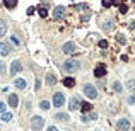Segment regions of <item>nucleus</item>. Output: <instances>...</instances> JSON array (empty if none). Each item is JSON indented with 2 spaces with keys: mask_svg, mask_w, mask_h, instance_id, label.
Instances as JSON below:
<instances>
[{
  "mask_svg": "<svg viewBox=\"0 0 135 131\" xmlns=\"http://www.w3.org/2000/svg\"><path fill=\"white\" fill-rule=\"evenodd\" d=\"M79 61L77 60H67V61L63 63V68H65V72H68V73H73V72H77L79 70Z\"/></svg>",
  "mask_w": 135,
  "mask_h": 131,
  "instance_id": "f257e3e1",
  "label": "nucleus"
},
{
  "mask_svg": "<svg viewBox=\"0 0 135 131\" xmlns=\"http://www.w3.org/2000/svg\"><path fill=\"white\" fill-rule=\"evenodd\" d=\"M84 94H85V97H89V99H96V97H97V90H96V87L91 85V84L84 85Z\"/></svg>",
  "mask_w": 135,
  "mask_h": 131,
  "instance_id": "f03ea898",
  "label": "nucleus"
},
{
  "mask_svg": "<svg viewBox=\"0 0 135 131\" xmlns=\"http://www.w3.org/2000/svg\"><path fill=\"white\" fill-rule=\"evenodd\" d=\"M63 104H65V95H63L62 92H55V95H53V106L55 107H62Z\"/></svg>",
  "mask_w": 135,
  "mask_h": 131,
  "instance_id": "7ed1b4c3",
  "label": "nucleus"
},
{
  "mask_svg": "<svg viewBox=\"0 0 135 131\" xmlns=\"http://www.w3.org/2000/svg\"><path fill=\"white\" fill-rule=\"evenodd\" d=\"M43 124H45V119L41 116H33L31 118V128L33 129H40V128H43Z\"/></svg>",
  "mask_w": 135,
  "mask_h": 131,
  "instance_id": "20e7f679",
  "label": "nucleus"
},
{
  "mask_svg": "<svg viewBox=\"0 0 135 131\" xmlns=\"http://www.w3.org/2000/svg\"><path fill=\"white\" fill-rule=\"evenodd\" d=\"M63 53L72 56V55H75V53H77V46L73 44V43H65V44H63Z\"/></svg>",
  "mask_w": 135,
  "mask_h": 131,
  "instance_id": "39448f33",
  "label": "nucleus"
},
{
  "mask_svg": "<svg viewBox=\"0 0 135 131\" xmlns=\"http://www.w3.org/2000/svg\"><path fill=\"white\" fill-rule=\"evenodd\" d=\"M21 70H22V63H21V61H17V60H16V61L10 63V75H17Z\"/></svg>",
  "mask_w": 135,
  "mask_h": 131,
  "instance_id": "423d86ee",
  "label": "nucleus"
},
{
  "mask_svg": "<svg viewBox=\"0 0 135 131\" xmlns=\"http://www.w3.org/2000/svg\"><path fill=\"white\" fill-rule=\"evenodd\" d=\"M116 126H118V131H128L130 129V123H128V119H125V118H121Z\"/></svg>",
  "mask_w": 135,
  "mask_h": 131,
  "instance_id": "0eeeda50",
  "label": "nucleus"
},
{
  "mask_svg": "<svg viewBox=\"0 0 135 131\" xmlns=\"http://www.w3.org/2000/svg\"><path fill=\"white\" fill-rule=\"evenodd\" d=\"M104 75H106V67H104V65H99V67H96V68H94V77L103 78Z\"/></svg>",
  "mask_w": 135,
  "mask_h": 131,
  "instance_id": "6e6552de",
  "label": "nucleus"
},
{
  "mask_svg": "<svg viewBox=\"0 0 135 131\" xmlns=\"http://www.w3.org/2000/svg\"><path fill=\"white\" fill-rule=\"evenodd\" d=\"M63 15H65V7H56L55 10H53V17L55 19H63Z\"/></svg>",
  "mask_w": 135,
  "mask_h": 131,
  "instance_id": "1a4fd4ad",
  "label": "nucleus"
},
{
  "mask_svg": "<svg viewBox=\"0 0 135 131\" xmlns=\"http://www.w3.org/2000/svg\"><path fill=\"white\" fill-rule=\"evenodd\" d=\"M9 55H10V46L0 43V56H9Z\"/></svg>",
  "mask_w": 135,
  "mask_h": 131,
  "instance_id": "9d476101",
  "label": "nucleus"
},
{
  "mask_svg": "<svg viewBox=\"0 0 135 131\" xmlns=\"http://www.w3.org/2000/svg\"><path fill=\"white\" fill-rule=\"evenodd\" d=\"M79 107H80V101L77 97H72V99H70V104H68V109H70V111H75V109H79Z\"/></svg>",
  "mask_w": 135,
  "mask_h": 131,
  "instance_id": "9b49d317",
  "label": "nucleus"
},
{
  "mask_svg": "<svg viewBox=\"0 0 135 131\" xmlns=\"http://www.w3.org/2000/svg\"><path fill=\"white\" fill-rule=\"evenodd\" d=\"M80 119H82V123H89V121H94V119H97V114H94V112H92V114H87V112H84Z\"/></svg>",
  "mask_w": 135,
  "mask_h": 131,
  "instance_id": "f8f14e48",
  "label": "nucleus"
},
{
  "mask_svg": "<svg viewBox=\"0 0 135 131\" xmlns=\"http://www.w3.org/2000/svg\"><path fill=\"white\" fill-rule=\"evenodd\" d=\"M16 87L19 89V90H24L26 87H28V82L24 78H16Z\"/></svg>",
  "mask_w": 135,
  "mask_h": 131,
  "instance_id": "ddd939ff",
  "label": "nucleus"
},
{
  "mask_svg": "<svg viewBox=\"0 0 135 131\" xmlns=\"http://www.w3.org/2000/svg\"><path fill=\"white\" fill-rule=\"evenodd\" d=\"M9 104H10V107H17V106H19V99H17L16 94H10V95H9Z\"/></svg>",
  "mask_w": 135,
  "mask_h": 131,
  "instance_id": "4468645a",
  "label": "nucleus"
},
{
  "mask_svg": "<svg viewBox=\"0 0 135 131\" xmlns=\"http://www.w3.org/2000/svg\"><path fill=\"white\" fill-rule=\"evenodd\" d=\"M63 85L68 87V89H72V87L75 85V80H73L72 77H65V78H63Z\"/></svg>",
  "mask_w": 135,
  "mask_h": 131,
  "instance_id": "2eb2a0df",
  "label": "nucleus"
},
{
  "mask_svg": "<svg viewBox=\"0 0 135 131\" xmlns=\"http://www.w3.org/2000/svg\"><path fill=\"white\" fill-rule=\"evenodd\" d=\"M5 32H7V24H5V21L0 19V38L5 36Z\"/></svg>",
  "mask_w": 135,
  "mask_h": 131,
  "instance_id": "dca6fc26",
  "label": "nucleus"
},
{
  "mask_svg": "<svg viewBox=\"0 0 135 131\" xmlns=\"http://www.w3.org/2000/svg\"><path fill=\"white\" fill-rule=\"evenodd\" d=\"M4 5H5L7 9H14V7L17 5V0H4Z\"/></svg>",
  "mask_w": 135,
  "mask_h": 131,
  "instance_id": "f3484780",
  "label": "nucleus"
},
{
  "mask_svg": "<svg viewBox=\"0 0 135 131\" xmlns=\"http://www.w3.org/2000/svg\"><path fill=\"white\" fill-rule=\"evenodd\" d=\"M127 89L132 92H135V78H128L127 80Z\"/></svg>",
  "mask_w": 135,
  "mask_h": 131,
  "instance_id": "a211bd4d",
  "label": "nucleus"
},
{
  "mask_svg": "<svg viewBox=\"0 0 135 131\" xmlns=\"http://www.w3.org/2000/svg\"><path fill=\"white\" fill-rule=\"evenodd\" d=\"M46 84H48V85H55L56 84V78H55V75H46Z\"/></svg>",
  "mask_w": 135,
  "mask_h": 131,
  "instance_id": "6ab92c4d",
  "label": "nucleus"
},
{
  "mask_svg": "<svg viewBox=\"0 0 135 131\" xmlns=\"http://www.w3.org/2000/svg\"><path fill=\"white\" fill-rule=\"evenodd\" d=\"M55 118H56L58 121H68V119H70V116H68V114H63V112H58Z\"/></svg>",
  "mask_w": 135,
  "mask_h": 131,
  "instance_id": "aec40b11",
  "label": "nucleus"
},
{
  "mask_svg": "<svg viewBox=\"0 0 135 131\" xmlns=\"http://www.w3.org/2000/svg\"><path fill=\"white\" fill-rule=\"evenodd\" d=\"M80 109H82L84 112H89L91 109H92V106H91L89 102H80Z\"/></svg>",
  "mask_w": 135,
  "mask_h": 131,
  "instance_id": "412c9836",
  "label": "nucleus"
},
{
  "mask_svg": "<svg viewBox=\"0 0 135 131\" xmlns=\"http://www.w3.org/2000/svg\"><path fill=\"white\" fill-rule=\"evenodd\" d=\"M12 118H14V116H12L10 112H4V114H2V121H4V123H9V121H12Z\"/></svg>",
  "mask_w": 135,
  "mask_h": 131,
  "instance_id": "4be33fe9",
  "label": "nucleus"
},
{
  "mask_svg": "<svg viewBox=\"0 0 135 131\" xmlns=\"http://www.w3.org/2000/svg\"><path fill=\"white\" fill-rule=\"evenodd\" d=\"M121 89H123V87H121V84H120L118 80L113 82V90H115V92H121Z\"/></svg>",
  "mask_w": 135,
  "mask_h": 131,
  "instance_id": "5701e85b",
  "label": "nucleus"
},
{
  "mask_svg": "<svg viewBox=\"0 0 135 131\" xmlns=\"http://www.w3.org/2000/svg\"><path fill=\"white\" fill-rule=\"evenodd\" d=\"M40 107L43 109V111H48V109H50V102H48V101H41V102H40Z\"/></svg>",
  "mask_w": 135,
  "mask_h": 131,
  "instance_id": "b1692460",
  "label": "nucleus"
},
{
  "mask_svg": "<svg viewBox=\"0 0 135 131\" xmlns=\"http://www.w3.org/2000/svg\"><path fill=\"white\" fill-rule=\"evenodd\" d=\"M116 41H118L120 44H125V43H127V39H125L123 34H118V36H116Z\"/></svg>",
  "mask_w": 135,
  "mask_h": 131,
  "instance_id": "393cba45",
  "label": "nucleus"
},
{
  "mask_svg": "<svg viewBox=\"0 0 135 131\" xmlns=\"http://www.w3.org/2000/svg\"><path fill=\"white\" fill-rule=\"evenodd\" d=\"M101 4H103V7H106V9H109V7L113 5V0H103Z\"/></svg>",
  "mask_w": 135,
  "mask_h": 131,
  "instance_id": "a878e982",
  "label": "nucleus"
},
{
  "mask_svg": "<svg viewBox=\"0 0 135 131\" xmlns=\"http://www.w3.org/2000/svg\"><path fill=\"white\" fill-rule=\"evenodd\" d=\"M103 29H106V31H109V29H113V24L108 21V22H104L103 24Z\"/></svg>",
  "mask_w": 135,
  "mask_h": 131,
  "instance_id": "bb28decb",
  "label": "nucleus"
},
{
  "mask_svg": "<svg viewBox=\"0 0 135 131\" xmlns=\"http://www.w3.org/2000/svg\"><path fill=\"white\" fill-rule=\"evenodd\" d=\"M127 10H128V7L123 5V4H120V12H121V14H127Z\"/></svg>",
  "mask_w": 135,
  "mask_h": 131,
  "instance_id": "cd10ccee",
  "label": "nucleus"
},
{
  "mask_svg": "<svg viewBox=\"0 0 135 131\" xmlns=\"http://www.w3.org/2000/svg\"><path fill=\"white\" fill-rule=\"evenodd\" d=\"M99 48H108V41L106 39H101V41H99Z\"/></svg>",
  "mask_w": 135,
  "mask_h": 131,
  "instance_id": "c85d7f7f",
  "label": "nucleus"
},
{
  "mask_svg": "<svg viewBox=\"0 0 135 131\" xmlns=\"http://www.w3.org/2000/svg\"><path fill=\"white\" fill-rule=\"evenodd\" d=\"M40 15L41 17H46V15H48V10H46V9H40Z\"/></svg>",
  "mask_w": 135,
  "mask_h": 131,
  "instance_id": "c756f323",
  "label": "nucleus"
},
{
  "mask_svg": "<svg viewBox=\"0 0 135 131\" xmlns=\"http://www.w3.org/2000/svg\"><path fill=\"white\" fill-rule=\"evenodd\" d=\"M5 107H7V104H4V102H0V112H2V114L5 112Z\"/></svg>",
  "mask_w": 135,
  "mask_h": 131,
  "instance_id": "7c9ffc66",
  "label": "nucleus"
},
{
  "mask_svg": "<svg viewBox=\"0 0 135 131\" xmlns=\"http://www.w3.org/2000/svg\"><path fill=\"white\" fill-rule=\"evenodd\" d=\"M128 104H135V94H132V95L128 97Z\"/></svg>",
  "mask_w": 135,
  "mask_h": 131,
  "instance_id": "2f4dec72",
  "label": "nucleus"
},
{
  "mask_svg": "<svg viewBox=\"0 0 135 131\" xmlns=\"http://www.w3.org/2000/svg\"><path fill=\"white\" fill-rule=\"evenodd\" d=\"M40 87H41V82H40V80H36V84H34V89H36V90H40Z\"/></svg>",
  "mask_w": 135,
  "mask_h": 131,
  "instance_id": "473e14b6",
  "label": "nucleus"
},
{
  "mask_svg": "<svg viewBox=\"0 0 135 131\" xmlns=\"http://www.w3.org/2000/svg\"><path fill=\"white\" fill-rule=\"evenodd\" d=\"M5 72V67H4V63H2V60H0V73H4Z\"/></svg>",
  "mask_w": 135,
  "mask_h": 131,
  "instance_id": "72a5a7b5",
  "label": "nucleus"
},
{
  "mask_svg": "<svg viewBox=\"0 0 135 131\" xmlns=\"http://www.w3.org/2000/svg\"><path fill=\"white\" fill-rule=\"evenodd\" d=\"M46 131H58V128H55V126H48V129Z\"/></svg>",
  "mask_w": 135,
  "mask_h": 131,
  "instance_id": "f704fd0d",
  "label": "nucleus"
},
{
  "mask_svg": "<svg viewBox=\"0 0 135 131\" xmlns=\"http://www.w3.org/2000/svg\"><path fill=\"white\" fill-rule=\"evenodd\" d=\"M97 131H101V129H97Z\"/></svg>",
  "mask_w": 135,
  "mask_h": 131,
  "instance_id": "c9c22d12",
  "label": "nucleus"
}]
</instances>
